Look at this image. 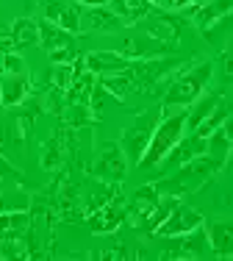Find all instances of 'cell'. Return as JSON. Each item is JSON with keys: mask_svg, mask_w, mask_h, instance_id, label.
<instances>
[{"mask_svg": "<svg viewBox=\"0 0 233 261\" xmlns=\"http://www.w3.org/2000/svg\"><path fill=\"white\" fill-rule=\"evenodd\" d=\"M70 84H72V67L56 64V70H53V89H70Z\"/></svg>", "mask_w": 233, "mask_h": 261, "instance_id": "cell-27", "label": "cell"}, {"mask_svg": "<svg viewBox=\"0 0 233 261\" xmlns=\"http://www.w3.org/2000/svg\"><path fill=\"white\" fill-rule=\"evenodd\" d=\"M95 172L100 178H111V181H120L125 175V156H122L120 145H106L103 153L97 156Z\"/></svg>", "mask_w": 233, "mask_h": 261, "instance_id": "cell-9", "label": "cell"}, {"mask_svg": "<svg viewBox=\"0 0 233 261\" xmlns=\"http://www.w3.org/2000/svg\"><path fill=\"white\" fill-rule=\"evenodd\" d=\"M206 150H208V139L206 136H200V134H194V136H189V139H183L181 136V142L172 147V150L167 153V164L169 167H183L186 161H192V159H197V156H206Z\"/></svg>", "mask_w": 233, "mask_h": 261, "instance_id": "cell-6", "label": "cell"}, {"mask_svg": "<svg viewBox=\"0 0 233 261\" xmlns=\"http://www.w3.org/2000/svg\"><path fill=\"white\" fill-rule=\"evenodd\" d=\"M95 72L86 70V61L78 59L72 61V84H70V100L78 106H86L92 100V92H95Z\"/></svg>", "mask_w": 233, "mask_h": 261, "instance_id": "cell-5", "label": "cell"}, {"mask_svg": "<svg viewBox=\"0 0 233 261\" xmlns=\"http://www.w3.org/2000/svg\"><path fill=\"white\" fill-rule=\"evenodd\" d=\"M150 3H164V0H150Z\"/></svg>", "mask_w": 233, "mask_h": 261, "instance_id": "cell-33", "label": "cell"}, {"mask_svg": "<svg viewBox=\"0 0 233 261\" xmlns=\"http://www.w3.org/2000/svg\"><path fill=\"white\" fill-rule=\"evenodd\" d=\"M0 72H14V75H22V72H25V61H22L17 53H6Z\"/></svg>", "mask_w": 233, "mask_h": 261, "instance_id": "cell-28", "label": "cell"}, {"mask_svg": "<svg viewBox=\"0 0 233 261\" xmlns=\"http://www.w3.org/2000/svg\"><path fill=\"white\" fill-rule=\"evenodd\" d=\"M211 72H214V67L208 64V61H206V64H200V67H194V70H189L181 81H175V84H172V89L167 92L164 103H167V106H189V103H194L200 95H203V89H206L208 78H211Z\"/></svg>", "mask_w": 233, "mask_h": 261, "instance_id": "cell-3", "label": "cell"}, {"mask_svg": "<svg viewBox=\"0 0 233 261\" xmlns=\"http://www.w3.org/2000/svg\"><path fill=\"white\" fill-rule=\"evenodd\" d=\"M28 92V81L25 72L22 75H14V72H0V103L3 106H17L25 100Z\"/></svg>", "mask_w": 233, "mask_h": 261, "instance_id": "cell-10", "label": "cell"}, {"mask_svg": "<svg viewBox=\"0 0 233 261\" xmlns=\"http://www.w3.org/2000/svg\"><path fill=\"white\" fill-rule=\"evenodd\" d=\"M178 203H181V200H178L175 195H167V197H158V203H156V206H153V211H150V217H147V222H144V228H147V231H150V233H156V231H158V225H161V222L167 220L169 214H172Z\"/></svg>", "mask_w": 233, "mask_h": 261, "instance_id": "cell-17", "label": "cell"}, {"mask_svg": "<svg viewBox=\"0 0 233 261\" xmlns=\"http://www.w3.org/2000/svg\"><path fill=\"white\" fill-rule=\"evenodd\" d=\"M197 3H206V0H197Z\"/></svg>", "mask_w": 233, "mask_h": 261, "instance_id": "cell-34", "label": "cell"}, {"mask_svg": "<svg viewBox=\"0 0 233 261\" xmlns=\"http://www.w3.org/2000/svg\"><path fill=\"white\" fill-rule=\"evenodd\" d=\"M150 136H153V128L144 125V122H139L133 130H128L125 139H128V153H131L133 159H142V153L147 150V145H150Z\"/></svg>", "mask_w": 233, "mask_h": 261, "instance_id": "cell-18", "label": "cell"}, {"mask_svg": "<svg viewBox=\"0 0 233 261\" xmlns=\"http://www.w3.org/2000/svg\"><path fill=\"white\" fill-rule=\"evenodd\" d=\"M200 225H203V214L178 203L175 211L161 222V225H158L156 233H158V236H183V233L194 231V228H200Z\"/></svg>", "mask_w": 233, "mask_h": 261, "instance_id": "cell-4", "label": "cell"}, {"mask_svg": "<svg viewBox=\"0 0 233 261\" xmlns=\"http://www.w3.org/2000/svg\"><path fill=\"white\" fill-rule=\"evenodd\" d=\"M28 228V214H0V233H20Z\"/></svg>", "mask_w": 233, "mask_h": 261, "instance_id": "cell-25", "label": "cell"}, {"mask_svg": "<svg viewBox=\"0 0 233 261\" xmlns=\"http://www.w3.org/2000/svg\"><path fill=\"white\" fill-rule=\"evenodd\" d=\"M100 86L108 89V92H114L116 97H122L128 89H131V75H128V70L125 72H114V75H103Z\"/></svg>", "mask_w": 233, "mask_h": 261, "instance_id": "cell-24", "label": "cell"}, {"mask_svg": "<svg viewBox=\"0 0 233 261\" xmlns=\"http://www.w3.org/2000/svg\"><path fill=\"white\" fill-rule=\"evenodd\" d=\"M47 20L56 22L59 28L70 31V34H78V31H81V14H78V9L70 3H47Z\"/></svg>", "mask_w": 233, "mask_h": 261, "instance_id": "cell-11", "label": "cell"}, {"mask_svg": "<svg viewBox=\"0 0 233 261\" xmlns=\"http://www.w3.org/2000/svg\"><path fill=\"white\" fill-rule=\"evenodd\" d=\"M39 45L45 50H59V47H70L72 45V34L64 28H59L56 22L45 20L39 22Z\"/></svg>", "mask_w": 233, "mask_h": 261, "instance_id": "cell-12", "label": "cell"}, {"mask_svg": "<svg viewBox=\"0 0 233 261\" xmlns=\"http://www.w3.org/2000/svg\"><path fill=\"white\" fill-rule=\"evenodd\" d=\"M150 36H156V39H161V42H175L178 28L169 20H153L150 22Z\"/></svg>", "mask_w": 233, "mask_h": 261, "instance_id": "cell-26", "label": "cell"}, {"mask_svg": "<svg viewBox=\"0 0 233 261\" xmlns=\"http://www.w3.org/2000/svg\"><path fill=\"white\" fill-rule=\"evenodd\" d=\"M164 3L172 6V9H186V6L192 3V0H164Z\"/></svg>", "mask_w": 233, "mask_h": 261, "instance_id": "cell-30", "label": "cell"}, {"mask_svg": "<svg viewBox=\"0 0 233 261\" xmlns=\"http://www.w3.org/2000/svg\"><path fill=\"white\" fill-rule=\"evenodd\" d=\"M50 59H53V64H70V61L75 59L72 45L70 47H59V50H50Z\"/></svg>", "mask_w": 233, "mask_h": 261, "instance_id": "cell-29", "label": "cell"}, {"mask_svg": "<svg viewBox=\"0 0 233 261\" xmlns=\"http://www.w3.org/2000/svg\"><path fill=\"white\" fill-rule=\"evenodd\" d=\"M86 70H92L95 75H114V72H125L131 67V61L120 53H111V50H97V53H89L86 59Z\"/></svg>", "mask_w": 233, "mask_h": 261, "instance_id": "cell-7", "label": "cell"}, {"mask_svg": "<svg viewBox=\"0 0 233 261\" xmlns=\"http://www.w3.org/2000/svg\"><path fill=\"white\" fill-rule=\"evenodd\" d=\"M206 236H208V245L217 256L222 258H233V222H208L206 225Z\"/></svg>", "mask_w": 233, "mask_h": 261, "instance_id": "cell-8", "label": "cell"}, {"mask_svg": "<svg viewBox=\"0 0 233 261\" xmlns=\"http://www.w3.org/2000/svg\"><path fill=\"white\" fill-rule=\"evenodd\" d=\"M11 42L20 47H31V45H39V22L34 20H17L11 25Z\"/></svg>", "mask_w": 233, "mask_h": 261, "instance_id": "cell-16", "label": "cell"}, {"mask_svg": "<svg viewBox=\"0 0 233 261\" xmlns=\"http://www.w3.org/2000/svg\"><path fill=\"white\" fill-rule=\"evenodd\" d=\"M233 14V0H211V3H203L200 9H194V20H197L200 28L214 25L217 20Z\"/></svg>", "mask_w": 233, "mask_h": 261, "instance_id": "cell-13", "label": "cell"}, {"mask_svg": "<svg viewBox=\"0 0 233 261\" xmlns=\"http://www.w3.org/2000/svg\"><path fill=\"white\" fill-rule=\"evenodd\" d=\"M225 120H228V106H225V103H219L217 109H214L211 114H208L206 120L200 122L197 128H194V134H200V136H211L214 130L219 128V125H225Z\"/></svg>", "mask_w": 233, "mask_h": 261, "instance_id": "cell-22", "label": "cell"}, {"mask_svg": "<svg viewBox=\"0 0 233 261\" xmlns=\"http://www.w3.org/2000/svg\"><path fill=\"white\" fill-rule=\"evenodd\" d=\"M222 164H225V161H219V159H214V156H208V153H206V156H197V159L186 161L175 178L156 184V189L178 197V195H183V192H189V189H194V186H200V184L206 181V178H211Z\"/></svg>", "mask_w": 233, "mask_h": 261, "instance_id": "cell-2", "label": "cell"}, {"mask_svg": "<svg viewBox=\"0 0 233 261\" xmlns=\"http://www.w3.org/2000/svg\"><path fill=\"white\" fill-rule=\"evenodd\" d=\"M206 242H208V236H206V228L200 225V228H194V231H189V233H183V242L178 245V253L175 256H192V258H200V256H206Z\"/></svg>", "mask_w": 233, "mask_h": 261, "instance_id": "cell-14", "label": "cell"}, {"mask_svg": "<svg viewBox=\"0 0 233 261\" xmlns=\"http://www.w3.org/2000/svg\"><path fill=\"white\" fill-rule=\"evenodd\" d=\"M81 6H86V9H95V6H106L108 0H78Z\"/></svg>", "mask_w": 233, "mask_h": 261, "instance_id": "cell-31", "label": "cell"}, {"mask_svg": "<svg viewBox=\"0 0 233 261\" xmlns=\"http://www.w3.org/2000/svg\"><path fill=\"white\" fill-rule=\"evenodd\" d=\"M120 20H122V17L116 14V11H108L106 6H95V9L86 11V22H89L92 28H97V31H114V28H120Z\"/></svg>", "mask_w": 233, "mask_h": 261, "instance_id": "cell-19", "label": "cell"}, {"mask_svg": "<svg viewBox=\"0 0 233 261\" xmlns=\"http://www.w3.org/2000/svg\"><path fill=\"white\" fill-rule=\"evenodd\" d=\"M219 103H222V97H203V100H200V103H197V109H194V111H192V114H189V117H186V125H189V128H192V130H194V128H197V125H200V122H203V120H206V117H208V114H211V111H214V109H217V106H219Z\"/></svg>", "mask_w": 233, "mask_h": 261, "instance_id": "cell-23", "label": "cell"}, {"mask_svg": "<svg viewBox=\"0 0 233 261\" xmlns=\"http://www.w3.org/2000/svg\"><path fill=\"white\" fill-rule=\"evenodd\" d=\"M225 72L233 75V53H228V59H225Z\"/></svg>", "mask_w": 233, "mask_h": 261, "instance_id": "cell-32", "label": "cell"}, {"mask_svg": "<svg viewBox=\"0 0 233 261\" xmlns=\"http://www.w3.org/2000/svg\"><path fill=\"white\" fill-rule=\"evenodd\" d=\"M183 128H186V114H172V117H164L156 128H153V136H150V145L147 150L142 153V159L136 161L142 170L147 167H156L167 159V153L181 142L183 136Z\"/></svg>", "mask_w": 233, "mask_h": 261, "instance_id": "cell-1", "label": "cell"}, {"mask_svg": "<svg viewBox=\"0 0 233 261\" xmlns=\"http://www.w3.org/2000/svg\"><path fill=\"white\" fill-rule=\"evenodd\" d=\"M125 214H128V211L122 208V206H106L100 214L92 217V231H95V233L114 231V228H120V222L125 220Z\"/></svg>", "mask_w": 233, "mask_h": 261, "instance_id": "cell-15", "label": "cell"}, {"mask_svg": "<svg viewBox=\"0 0 233 261\" xmlns=\"http://www.w3.org/2000/svg\"><path fill=\"white\" fill-rule=\"evenodd\" d=\"M108 3H111L116 14L125 17L128 22L139 20V17H144L147 11H150V0H108Z\"/></svg>", "mask_w": 233, "mask_h": 261, "instance_id": "cell-21", "label": "cell"}, {"mask_svg": "<svg viewBox=\"0 0 233 261\" xmlns=\"http://www.w3.org/2000/svg\"><path fill=\"white\" fill-rule=\"evenodd\" d=\"M208 139V156H214V159H219V161H225L230 156V145H233V136L225 130V125H219L217 130H214L211 136H206Z\"/></svg>", "mask_w": 233, "mask_h": 261, "instance_id": "cell-20", "label": "cell"}]
</instances>
